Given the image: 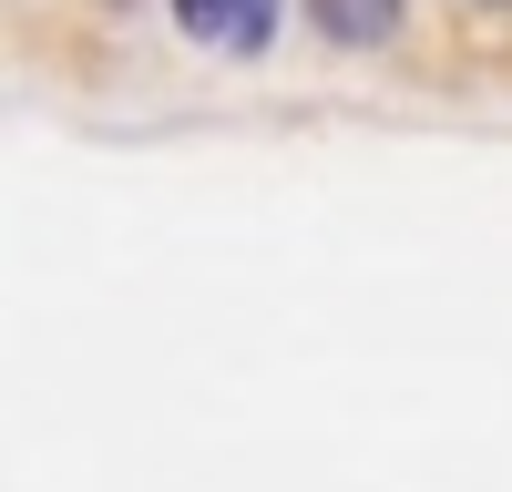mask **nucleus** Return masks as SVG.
Instances as JSON below:
<instances>
[{"instance_id": "f03ea898", "label": "nucleus", "mask_w": 512, "mask_h": 492, "mask_svg": "<svg viewBox=\"0 0 512 492\" xmlns=\"http://www.w3.org/2000/svg\"><path fill=\"white\" fill-rule=\"evenodd\" d=\"M308 21L338 52H379V41H400V0H308Z\"/></svg>"}, {"instance_id": "f257e3e1", "label": "nucleus", "mask_w": 512, "mask_h": 492, "mask_svg": "<svg viewBox=\"0 0 512 492\" xmlns=\"http://www.w3.org/2000/svg\"><path fill=\"white\" fill-rule=\"evenodd\" d=\"M175 21H185V41H205V52H267L277 41V0H175Z\"/></svg>"}]
</instances>
